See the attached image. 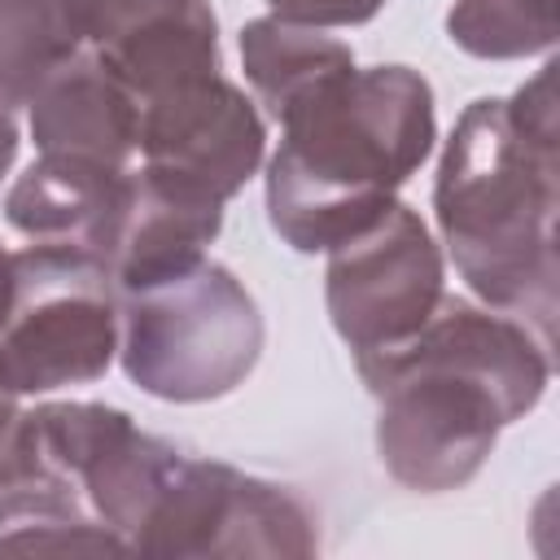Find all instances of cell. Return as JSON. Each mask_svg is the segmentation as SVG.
I'll return each mask as SVG.
<instances>
[{"instance_id": "8", "label": "cell", "mask_w": 560, "mask_h": 560, "mask_svg": "<svg viewBox=\"0 0 560 560\" xmlns=\"http://www.w3.org/2000/svg\"><path fill=\"white\" fill-rule=\"evenodd\" d=\"M136 153L140 166L192 184L228 206L262 166L267 127L236 83L206 70L140 96Z\"/></svg>"}, {"instance_id": "9", "label": "cell", "mask_w": 560, "mask_h": 560, "mask_svg": "<svg viewBox=\"0 0 560 560\" xmlns=\"http://www.w3.org/2000/svg\"><path fill=\"white\" fill-rule=\"evenodd\" d=\"M88 48L140 96L219 70L210 0H92Z\"/></svg>"}, {"instance_id": "1", "label": "cell", "mask_w": 560, "mask_h": 560, "mask_svg": "<svg viewBox=\"0 0 560 560\" xmlns=\"http://www.w3.org/2000/svg\"><path fill=\"white\" fill-rule=\"evenodd\" d=\"M354 372L376 398L385 472L416 494H442L468 486L499 433L542 402L551 346L508 311L442 298L416 337Z\"/></svg>"}, {"instance_id": "11", "label": "cell", "mask_w": 560, "mask_h": 560, "mask_svg": "<svg viewBox=\"0 0 560 560\" xmlns=\"http://www.w3.org/2000/svg\"><path fill=\"white\" fill-rule=\"evenodd\" d=\"M136 92L92 52L61 61L26 101V127L39 153H70L109 166H131L136 158Z\"/></svg>"}, {"instance_id": "19", "label": "cell", "mask_w": 560, "mask_h": 560, "mask_svg": "<svg viewBox=\"0 0 560 560\" xmlns=\"http://www.w3.org/2000/svg\"><path fill=\"white\" fill-rule=\"evenodd\" d=\"M267 4L276 18L298 22V26H315V31L363 26L385 9V0H267Z\"/></svg>"}, {"instance_id": "10", "label": "cell", "mask_w": 560, "mask_h": 560, "mask_svg": "<svg viewBox=\"0 0 560 560\" xmlns=\"http://www.w3.org/2000/svg\"><path fill=\"white\" fill-rule=\"evenodd\" d=\"M223 228V201L158 175L149 166L127 171V192L114 219V236L105 245V267L118 289H136L162 280L179 267L206 258V245Z\"/></svg>"}, {"instance_id": "12", "label": "cell", "mask_w": 560, "mask_h": 560, "mask_svg": "<svg viewBox=\"0 0 560 560\" xmlns=\"http://www.w3.org/2000/svg\"><path fill=\"white\" fill-rule=\"evenodd\" d=\"M131 166L70 153H39L4 197V219L31 241L79 245L105 262Z\"/></svg>"}, {"instance_id": "17", "label": "cell", "mask_w": 560, "mask_h": 560, "mask_svg": "<svg viewBox=\"0 0 560 560\" xmlns=\"http://www.w3.org/2000/svg\"><path fill=\"white\" fill-rule=\"evenodd\" d=\"M44 486H70V481L57 468H48V459L39 455L35 429H31V411H22L18 394L0 385V508Z\"/></svg>"}, {"instance_id": "18", "label": "cell", "mask_w": 560, "mask_h": 560, "mask_svg": "<svg viewBox=\"0 0 560 560\" xmlns=\"http://www.w3.org/2000/svg\"><path fill=\"white\" fill-rule=\"evenodd\" d=\"M503 105H508V122H512V131H516L529 149H538V153H547V158H560L556 61H547L529 83H521V88H516V96H512V101H503Z\"/></svg>"}, {"instance_id": "14", "label": "cell", "mask_w": 560, "mask_h": 560, "mask_svg": "<svg viewBox=\"0 0 560 560\" xmlns=\"http://www.w3.org/2000/svg\"><path fill=\"white\" fill-rule=\"evenodd\" d=\"M346 66H354L350 44H341L315 26H298L276 13L241 26V70L271 118L298 92H306L311 83H319Z\"/></svg>"}, {"instance_id": "6", "label": "cell", "mask_w": 560, "mask_h": 560, "mask_svg": "<svg viewBox=\"0 0 560 560\" xmlns=\"http://www.w3.org/2000/svg\"><path fill=\"white\" fill-rule=\"evenodd\" d=\"M131 551L175 560H306L319 551V525L289 486L179 451L131 538Z\"/></svg>"}, {"instance_id": "5", "label": "cell", "mask_w": 560, "mask_h": 560, "mask_svg": "<svg viewBox=\"0 0 560 560\" xmlns=\"http://www.w3.org/2000/svg\"><path fill=\"white\" fill-rule=\"evenodd\" d=\"M118 354V284L109 267L57 241L13 254V289L0 319V385L18 398L88 385Z\"/></svg>"}, {"instance_id": "3", "label": "cell", "mask_w": 560, "mask_h": 560, "mask_svg": "<svg viewBox=\"0 0 560 560\" xmlns=\"http://www.w3.org/2000/svg\"><path fill=\"white\" fill-rule=\"evenodd\" d=\"M556 206L560 158L529 149L499 96L464 105L433 179L442 245L481 306L556 332Z\"/></svg>"}, {"instance_id": "15", "label": "cell", "mask_w": 560, "mask_h": 560, "mask_svg": "<svg viewBox=\"0 0 560 560\" xmlns=\"http://www.w3.org/2000/svg\"><path fill=\"white\" fill-rule=\"evenodd\" d=\"M0 551L35 556H118L122 538L92 516L74 486H44L0 508Z\"/></svg>"}, {"instance_id": "21", "label": "cell", "mask_w": 560, "mask_h": 560, "mask_svg": "<svg viewBox=\"0 0 560 560\" xmlns=\"http://www.w3.org/2000/svg\"><path fill=\"white\" fill-rule=\"evenodd\" d=\"M9 289H13V254L0 245V319H4V306H9Z\"/></svg>"}, {"instance_id": "13", "label": "cell", "mask_w": 560, "mask_h": 560, "mask_svg": "<svg viewBox=\"0 0 560 560\" xmlns=\"http://www.w3.org/2000/svg\"><path fill=\"white\" fill-rule=\"evenodd\" d=\"M92 0H0V101L26 105L31 92L88 48Z\"/></svg>"}, {"instance_id": "16", "label": "cell", "mask_w": 560, "mask_h": 560, "mask_svg": "<svg viewBox=\"0 0 560 560\" xmlns=\"http://www.w3.org/2000/svg\"><path fill=\"white\" fill-rule=\"evenodd\" d=\"M446 35L455 48L486 61L538 57L556 44V0H455Z\"/></svg>"}, {"instance_id": "7", "label": "cell", "mask_w": 560, "mask_h": 560, "mask_svg": "<svg viewBox=\"0 0 560 560\" xmlns=\"http://www.w3.org/2000/svg\"><path fill=\"white\" fill-rule=\"evenodd\" d=\"M442 298V245L433 241L429 223L398 197L372 223L328 249L324 302L354 363L398 350L420 332Z\"/></svg>"}, {"instance_id": "4", "label": "cell", "mask_w": 560, "mask_h": 560, "mask_svg": "<svg viewBox=\"0 0 560 560\" xmlns=\"http://www.w3.org/2000/svg\"><path fill=\"white\" fill-rule=\"evenodd\" d=\"M262 311L210 258L118 289V359L131 385L162 402H210L245 385L262 354Z\"/></svg>"}, {"instance_id": "20", "label": "cell", "mask_w": 560, "mask_h": 560, "mask_svg": "<svg viewBox=\"0 0 560 560\" xmlns=\"http://www.w3.org/2000/svg\"><path fill=\"white\" fill-rule=\"evenodd\" d=\"M18 144H22V131H18V105L0 101V184L18 158Z\"/></svg>"}, {"instance_id": "2", "label": "cell", "mask_w": 560, "mask_h": 560, "mask_svg": "<svg viewBox=\"0 0 560 560\" xmlns=\"http://www.w3.org/2000/svg\"><path fill=\"white\" fill-rule=\"evenodd\" d=\"M267 219L298 254H328L372 223L438 140L433 88L411 66H346L280 114Z\"/></svg>"}]
</instances>
